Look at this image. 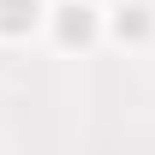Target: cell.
<instances>
[{
  "mask_svg": "<svg viewBox=\"0 0 155 155\" xmlns=\"http://www.w3.org/2000/svg\"><path fill=\"white\" fill-rule=\"evenodd\" d=\"M36 0H0V30H6V36H24V30H30V24H36Z\"/></svg>",
  "mask_w": 155,
  "mask_h": 155,
  "instance_id": "6da1fadb",
  "label": "cell"
},
{
  "mask_svg": "<svg viewBox=\"0 0 155 155\" xmlns=\"http://www.w3.org/2000/svg\"><path fill=\"white\" fill-rule=\"evenodd\" d=\"M96 18H90V6H60V42H90Z\"/></svg>",
  "mask_w": 155,
  "mask_h": 155,
  "instance_id": "7a4b0ae2",
  "label": "cell"
},
{
  "mask_svg": "<svg viewBox=\"0 0 155 155\" xmlns=\"http://www.w3.org/2000/svg\"><path fill=\"white\" fill-rule=\"evenodd\" d=\"M114 30H119L125 42H143V36H149V6H137V0H131V6H119Z\"/></svg>",
  "mask_w": 155,
  "mask_h": 155,
  "instance_id": "3957f363",
  "label": "cell"
}]
</instances>
